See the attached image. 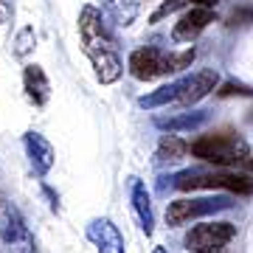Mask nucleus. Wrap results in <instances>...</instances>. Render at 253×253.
<instances>
[{"mask_svg":"<svg viewBox=\"0 0 253 253\" xmlns=\"http://www.w3.org/2000/svg\"><path fill=\"white\" fill-rule=\"evenodd\" d=\"M191 3H194V6H203V9H208V6H214L217 0H191Z\"/></svg>","mask_w":253,"mask_h":253,"instance_id":"nucleus-22","label":"nucleus"},{"mask_svg":"<svg viewBox=\"0 0 253 253\" xmlns=\"http://www.w3.org/2000/svg\"><path fill=\"white\" fill-rule=\"evenodd\" d=\"M79 37H82V51L90 59L93 71H96V79L101 84H113V82L121 79L124 73V65H121V56H118V45L116 37L107 26V17L101 14V9L84 3L79 11Z\"/></svg>","mask_w":253,"mask_h":253,"instance_id":"nucleus-1","label":"nucleus"},{"mask_svg":"<svg viewBox=\"0 0 253 253\" xmlns=\"http://www.w3.org/2000/svg\"><path fill=\"white\" fill-rule=\"evenodd\" d=\"M34 45H37L34 28H23V31L17 34V40H14V54L26 56V54H31V51H34Z\"/></svg>","mask_w":253,"mask_h":253,"instance_id":"nucleus-17","label":"nucleus"},{"mask_svg":"<svg viewBox=\"0 0 253 253\" xmlns=\"http://www.w3.org/2000/svg\"><path fill=\"white\" fill-rule=\"evenodd\" d=\"M194 48L183 51V54H166L161 48H138L129 54V73L141 82H149L163 73H177L194 62Z\"/></svg>","mask_w":253,"mask_h":253,"instance_id":"nucleus-4","label":"nucleus"},{"mask_svg":"<svg viewBox=\"0 0 253 253\" xmlns=\"http://www.w3.org/2000/svg\"><path fill=\"white\" fill-rule=\"evenodd\" d=\"M186 152H189V146L183 144L177 135H163L161 144H158V158H161V161H177V158H183Z\"/></svg>","mask_w":253,"mask_h":253,"instance_id":"nucleus-16","label":"nucleus"},{"mask_svg":"<svg viewBox=\"0 0 253 253\" xmlns=\"http://www.w3.org/2000/svg\"><path fill=\"white\" fill-rule=\"evenodd\" d=\"M217 71H197L186 76V79L177 82V96H174V104L177 107H191V104H197L200 99H206L208 93L217 87Z\"/></svg>","mask_w":253,"mask_h":253,"instance_id":"nucleus-7","label":"nucleus"},{"mask_svg":"<svg viewBox=\"0 0 253 253\" xmlns=\"http://www.w3.org/2000/svg\"><path fill=\"white\" fill-rule=\"evenodd\" d=\"M155 124L169 132H180V129H194V126L206 124V113H186V116H169V118H155Z\"/></svg>","mask_w":253,"mask_h":253,"instance_id":"nucleus-15","label":"nucleus"},{"mask_svg":"<svg viewBox=\"0 0 253 253\" xmlns=\"http://www.w3.org/2000/svg\"><path fill=\"white\" fill-rule=\"evenodd\" d=\"M183 3H186V0H166V3H163L161 9H158V11L152 14V23H158V20H163V17H169L172 11H177V9H180Z\"/></svg>","mask_w":253,"mask_h":253,"instance_id":"nucleus-19","label":"nucleus"},{"mask_svg":"<svg viewBox=\"0 0 253 253\" xmlns=\"http://www.w3.org/2000/svg\"><path fill=\"white\" fill-rule=\"evenodd\" d=\"M9 17H11L9 0H0V26H3V23H9Z\"/></svg>","mask_w":253,"mask_h":253,"instance_id":"nucleus-21","label":"nucleus"},{"mask_svg":"<svg viewBox=\"0 0 253 253\" xmlns=\"http://www.w3.org/2000/svg\"><path fill=\"white\" fill-rule=\"evenodd\" d=\"M225 208H231L228 197H183L166 206V222L169 225H183L189 219L217 214V211H225Z\"/></svg>","mask_w":253,"mask_h":253,"instance_id":"nucleus-5","label":"nucleus"},{"mask_svg":"<svg viewBox=\"0 0 253 253\" xmlns=\"http://www.w3.org/2000/svg\"><path fill=\"white\" fill-rule=\"evenodd\" d=\"M152 253H166V248H155V251Z\"/></svg>","mask_w":253,"mask_h":253,"instance_id":"nucleus-23","label":"nucleus"},{"mask_svg":"<svg viewBox=\"0 0 253 253\" xmlns=\"http://www.w3.org/2000/svg\"><path fill=\"white\" fill-rule=\"evenodd\" d=\"M189 152L194 158L206 163H214V166H236V163H248V144L236 132H208V135H200L197 141L189 144Z\"/></svg>","mask_w":253,"mask_h":253,"instance_id":"nucleus-2","label":"nucleus"},{"mask_svg":"<svg viewBox=\"0 0 253 253\" xmlns=\"http://www.w3.org/2000/svg\"><path fill=\"white\" fill-rule=\"evenodd\" d=\"M23 90H26L28 101L34 107H42L48 101V96H51V82H48L45 71L40 65H26V71H23Z\"/></svg>","mask_w":253,"mask_h":253,"instance_id":"nucleus-13","label":"nucleus"},{"mask_svg":"<svg viewBox=\"0 0 253 253\" xmlns=\"http://www.w3.org/2000/svg\"><path fill=\"white\" fill-rule=\"evenodd\" d=\"M87 239L96 245L99 253H126L124 251V236L118 231V225L107 217H99V219H90L87 222Z\"/></svg>","mask_w":253,"mask_h":253,"instance_id":"nucleus-8","label":"nucleus"},{"mask_svg":"<svg viewBox=\"0 0 253 253\" xmlns=\"http://www.w3.org/2000/svg\"><path fill=\"white\" fill-rule=\"evenodd\" d=\"M23 146H26V155H28V163H31V169H34V174H40V177H45L51 169H54V146H51V141H48L45 135H40V132H26L23 135Z\"/></svg>","mask_w":253,"mask_h":253,"instance_id":"nucleus-9","label":"nucleus"},{"mask_svg":"<svg viewBox=\"0 0 253 253\" xmlns=\"http://www.w3.org/2000/svg\"><path fill=\"white\" fill-rule=\"evenodd\" d=\"M217 96H253V90L245 87V84H239V82H228V84H222L217 90Z\"/></svg>","mask_w":253,"mask_h":253,"instance_id":"nucleus-18","label":"nucleus"},{"mask_svg":"<svg viewBox=\"0 0 253 253\" xmlns=\"http://www.w3.org/2000/svg\"><path fill=\"white\" fill-rule=\"evenodd\" d=\"M101 9L118 28H126L138 17V0H101Z\"/></svg>","mask_w":253,"mask_h":253,"instance_id":"nucleus-14","label":"nucleus"},{"mask_svg":"<svg viewBox=\"0 0 253 253\" xmlns=\"http://www.w3.org/2000/svg\"><path fill=\"white\" fill-rule=\"evenodd\" d=\"M172 186L180 191H194V189H228L234 194H251L253 191V177L242 172H225V169H186L174 174Z\"/></svg>","mask_w":253,"mask_h":253,"instance_id":"nucleus-3","label":"nucleus"},{"mask_svg":"<svg viewBox=\"0 0 253 253\" xmlns=\"http://www.w3.org/2000/svg\"><path fill=\"white\" fill-rule=\"evenodd\" d=\"M253 20V9H236L231 14V26H248Z\"/></svg>","mask_w":253,"mask_h":253,"instance_id":"nucleus-20","label":"nucleus"},{"mask_svg":"<svg viewBox=\"0 0 253 253\" xmlns=\"http://www.w3.org/2000/svg\"><path fill=\"white\" fill-rule=\"evenodd\" d=\"M129 203H132V211H135L138 222L144 228V234L149 236L155 231V214H152V197L146 191V183L141 177H129Z\"/></svg>","mask_w":253,"mask_h":253,"instance_id":"nucleus-11","label":"nucleus"},{"mask_svg":"<svg viewBox=\"0 0 253 253\" xmlns=\"http://www.w3.org/2000/svg\"><path fill=\"white\" fill-rule=\"evenodd\" d=\"M251 166H253V161H251Z\"/></svg>","mask_w":253,"mask_h":253,"instance_id":"nucleus-24","label":"nucleus"},{"mask_svg":"<svg viewBox=\"0 0 253 253\" xmlns=\"http://www.w3.org/2000/svg\"><path fill=\"white\" fill-rule=\"evenodd\" d=\"M211 23H214V11H211V9H203V6H197V9L186 11V14H183V17L174 23L172 37L177 40V42H191V40L203 34V31H206Z\"/></svg>","mask_w":253,"mask_h":253,"instance_id":"nucleus-10","label":"nucleus"},{"mask_svg":"<svg viewBox=\"0 0 253 253\" xmlns=\"http://www.w3.org/2000/svg\"><path fill=\"white\" fill-rule=\"evenodd\" d=\"M234 234L236 228L231 222H203L186 234V248L191 253H219L234 239Z\"/></svg>","mask_w":253,"mask_h":253,"instance_id":"nucleus-6","label":"nucleus"},{"mask_svg":"<svg viewBox=\"0 0 253 253\" xmlns=\"http://www.w3.org/2000/svg\"><path fill=\"white\" fill-rule=\"evenodd\" d=\"M0 234L3 239L14 248V245H23V242H31V236H28V228L20 217V211L11 203H3L0 206Z\"/></svg>","mask_w":253,"mask_h":253,"instance_id":"nucleus-12","label":"nucleus"}]
</instances>
